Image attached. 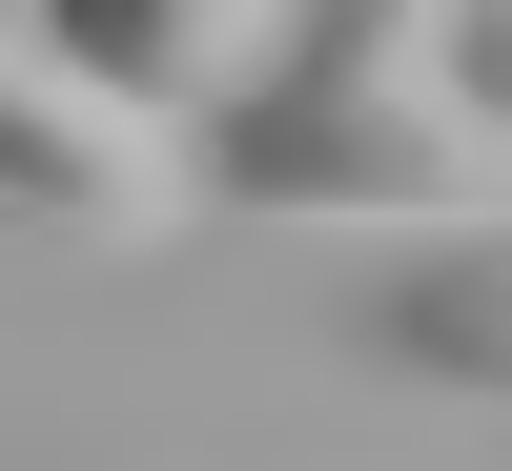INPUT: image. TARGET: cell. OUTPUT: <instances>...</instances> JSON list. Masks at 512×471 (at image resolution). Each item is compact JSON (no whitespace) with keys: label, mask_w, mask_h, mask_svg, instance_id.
Segmentation results:
<instances>
[{"label":"cell","mask_w":512,"mask_h":471,"mask_svg":"<svg viewBox=\"0 0 512 471\" xmlns=\"http://www.w3.org/2000/svg\"><path fill=\"white\" fill-rule=\"evenodd\" d=\"M41 21H62L82 62L123 82V103H164V123H205L226 82H267V41H287V0H41Z\"/></svg>","instance_id":"obj_3"},{"label":"cell","mask_w":512,"mask_h":471,"mask_svg":"<svg viewBox=\"0 0 512 471\" xmlns=\"http://www.w3.org/2000/svg\"><path fill=\"white\" fill-rule=\"evenodd\" d=\"M205 205L246 226H472L512 205V123L451 82V0H287L267 82L205 103Z\"/></svg>","instance_id":"obj_1"},{"label":"cell","mask_w":512,"mask_h":471,"mask_svg":"<svg viewBox=\"0 0 512 471\" xmlns=\"http://www.w3.org/2000/svg\"><path fill=\"white\" fill-rule=\"evenodd\" d=\"M369 349H390V369H451V390H492V410H512V205L431 226V267L369 287Z\"/></svg>","instance_id":"obj_4"},{"label":"cell","mask_w":512,"mask_h":471,"mask_svg":"<svg viewBox=\"0 0 512 471\" xmlns=\"http://www.w3.org/2000/svg\"><path fill=\"white\" fill-rule=\"evenodd\" d=\"M451 82H472V103L512 123V0H451Z\"/></svg>","instance_id":"obj_5"},{"label":"cell","mask_w":512,"mask_h":471,"mask_svg":"<svg viewBox=\"0 0 512 471\" xmlns=\"http://www.w3.org/2000/svg\"><path fill=\"white\" fill-rule=\"evenodd\" d=\"M185 205H205V123L123 103L41 0H0V226H41V246H164Z\"/></svg>","instance_id":"obj_2"}]
</instances>
